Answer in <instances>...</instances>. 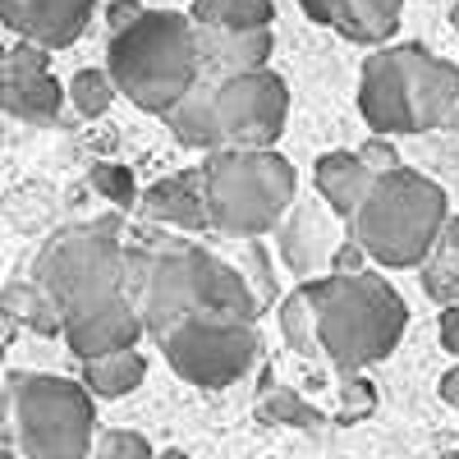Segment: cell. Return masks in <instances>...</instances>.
<instances>
[{
  "label": "cell",
  "instance_id": "obj_1",
  "mask_svg": "<svg viewBox=\"0 0 459 459\" xmlns=\"http://www.w3.org/2000/svg\"><path fill=\"white\" fill-rule=\"evenodd\" d=\"M129 299L147 335H170L188 317H257V294L239 266L198 244L129 248Z\"/></svg>",
  "mask_w": 459,
  "mask_h": 459
},
{
  "label": "cell",
  "instance_id": "obj_2",
  "mask_svg": "<svg viewBox=\"0 0 459 459\" xmlns=\"http://www.w3.org/2000/svg\"><path fill=\"white\" fill-rule=\"evenodd\" d=\"M359 115L377 138L459 129V65L428 47H381L363 60Z\"/></svg>",
  "mask_w": 459,
  "mask_h": 459
},
{
  "label": "cell",
  "instance_id": "obj_3",
  "mask_svg": "<svg viewBox=\"0 0 459 459\" xmlns=\"http://www.w3.org/2000/svg\"><path fill=\"white\" fill-rule=\"evenodd\" d=\"M303 285H308L313 308H317L322 354L350 377L386 359L409 326V308H404L400 290L377 272L313 276Z\"/></svg>",
  "mask_w": 459,
  "mask_h": 459
},
{
  "label": "cell",
  "instance_id": "obj_4",
  "mask_svg": "<svg viewBox=\"0 0 459 459\" xmlns=\"http://www.w3.org/2000/svg\"><path fill=\"white\" fill-rule=\"evenodd\" d=\"M450 221V198L446 188L423 175V170H391L377 175L368 198L359 203V212L350 216V239L368 253V262L377 266H418L437 253V239Z\"/></svg>",
  "mask_w": 459,
  "mask_h": 459
},
{
  "label": "cell",
  "instance_id": "obj_5",
  "mask_svg": "<svg viewBox=\"0 0 459 459\" xmlns=\"http://www.w3.org/2000/svg\"><path fill=\"white\" fill-rule=\"evenodd\" d=\"M106 74L120 97L147 115H166L198 88V47L194 19L175 10H147L129 32L110 37Z\"/></svg>",
  "mask_w": 459,
  "mask_h": 459
},
{
  "label": "cell",
  "instance_id": "obj_6",
  "mask_svg": "<svg viewBox=\"0 0 459 459\" xmlns=\"http://www.w3.org/2000/svg\"><path fill=\"white\" fill-rule=\"evenodd\" d=\"M212 230L257 239L276 230L294 207V166L281 152H235L221 147L203 166Z\"/></svg>",
  "mask_w": 459,
  "mask_h": 459
},
{
  "label": "cell",
  "instance_id": "obj_7",
  "mask_svg": "<svg viewBox=\"0 0 459 459\" xmlns=\"http://www.w3.org/2000/svg\"><path fill=\"white\" fill-rule=\"evenodd\" d=\"M37 285H42L60 313H74L83 303L129 294V244L120 239V221H83L65 225L37 253Z\"/></svg>",
  "mask_w": 459,
  "mask_h": 459
},
{
  "label": "cell",
  "instance_id": "obj_8",
  "mask_svg": "<svg viewBox=\"0 0 459 459\" xmlns=\"http://www.w3.org/2000/svg\"><path fill=\"white\" fill-rule=\"evenodd\" d=\"M10 423L23 459H88L97 437V409L83 381L51 372L10 377Z\"/></svg>",
  "mask_w": 459,
  "mask_h": 459
},
{
  "label": "cell",
  "instance_id": "obj_9",
  "mask_svg": "<svg viewBox=\"0 0 459 459\" xmlns=\"http://www.w3.org/2000/svg\"><path fill=\"white\" fill-rule=\"evenodd\" d=\"M166 363L203 391H221L239 381L257 359V331L239 317H188L161 335Z\"/></svg>",
  "mask_w": 459,
  "mask_h": 459
},
{
  "label": "cell",
  "instance_id": "obj_10",
  "mask_svg": "<svg viewBox=\"0 0 459 459\" xmlns=\"http://www.w3.org/2000/svg\"><path fill=\"white\" fill-rule=\"evenodd\" d=\"M212 88H216L221 147L276 152V138L285 134V120H290V88L276 69L239 74V79H225Z\"/></svg>",
  "mask_w": 459,
  "mask_h": 459
},
{
  "label": "cell",
  "instance_id": "obj_11",
  "mask_svg": "<svg viewBox=\"0 0 459 459\" xmlns=\"http://www.w3.org/2000/svg\"><path fill=\"white\" fill-rule=\"evenodd\" d=\"M65 88L47 65L42 47H0V110L28 125H47L65 106Z\"/></svg>",
  "mask_w": 459,
  "mask_h": 459
},
{
  "label": "cell",
  "instance_id": "obj_12",
  "mask_svg": "<svg viewBox=\"0 0 459 459\" xmlns=\"http://www.w3.org/2000/svg\"><path fill=\"white\" fill-rule=\"evenodd\" d=\"M143 335L147 331H143V317L129 294H110V299H97V303H83V308L65 313V340L79 363L125 354Z\"/></svg>",
  "mask_w": 459,
  "mask_h": 459
},
{
  "label": "cell",
  "instance_id": "obj_13",
  "mask_svg": "<svg viewBox=\"0 0 459 459\" xmlns=\"http://www.w3.org/2000/svg\"><path fill=\"white\" fill-rule=\"evenodd\" d=\"M88 19H92V0H0V23L42 51L74 47Z\"/></svg>",
  "mask_w": 459,
  "mask_h": 459
},
{
  "label": "cell",
  "instance_id": "obj_14",
  "mask_svg": "<svg viewBox=\"0 0 459 459\" xmlns=\"http://www.w3.org/2000/svg\"><path fill=\"white\" fill-rule=\"evenodd\" d=\"M194 47H198V74L207 83H225L239 74H257L272 60L276 37L272 28L257 32H225V28H198L194 23Z\"/></svg>",
  "mask_w": 459,
  "mask_h": 459
},
{
  "label": "cell",
  "instance_id": "obj_15",
  "mask_svg": "<svg viewBox=\"0 0 459 459\" xmlns=\"http://www.w3.org/2000/svg\"><path fill=\"white\" fill-rule=\"evenodd\" d=\"M299 5L308 10V19L335 28L340 37L381 51V42H386L400 23L404 0H299Z\"/></svg>",
  "mask_w": 459,
  "mask_h": 459
},
{
  "label": "cell",
  "instance_id": "obj_16",
  "mask_svg": "<svg viewBox=\"0 0 459 459\" xmlns=\"http://www.w3.org/2000/svg\"><path fill=\"white\" fill-rule=\"evenodd\" d=\"M143 212H147L152 221H161V225H175V230H212L203 166L157 179V184L143 194Z\"/></svg>",
  "mask_w": 459,
  "mask_h": 459
},
{
  "label": "cell",
  "instance_id": "obj_17",
  "mask_svg": "<svg viewBox=\"0 0 459 459\" xmlns=\"http://www.w3.org/2000/svg\"><path fill=\"white\" fill-rule=\"evenodd\" d=\"M313 179H317L322 203H326L344 225H350V216H354V212H359V203L368 198V188H372V179H377V175L363 166L359 152H322Z\"/></svg>",
  "mask_w": 459,
  "mask_h": 459
},
{
  "label": "cell",
  "instance_id": "obj_18",
  "mask_svg": "<svg viewBox=\"0 0 459 459\" xmlns=\"http://www.w3.org/2000/svg\"><path fill=\"white\" fill-rule=\"evenodd\" d=\"M166 125L175 134V143L184 147H203V152H221V125H216V88L207 79H198V88L188 92L179 106L166 110Z\"/></svg>",
  "mask_w": 459,
  "mask_h": 459
},
{
  "label": "cell",
  "instance_id": "obj_19",
  "mask_svg": "<svg viewBox=\"0 0 459 459\" xmlns=\"http://www.w3.org/2000/svg\"><path fill=\"white\" fill-rule=\"evenodd\" d=\"M0 317L23 322L37 335H65V313L56 308V299L37 281H14V285L0 290Z\"/></svg>",
  "mask_w": 459,
  "mask_h": 459
},
{
  "label": "cell",
  "instance_id": "obj_20",
  "mask_svg": "<svg viewBox=\"0 0 459 459\" xmlns=\"http://www.w3.org/2000/svg\"><path fill=\"white\" fill-rule=\"evenodd\" d=\"M147 377V359L138 350H125V354H110V359H92L83 363V386L88 395L97 400H125L143 386Z\"/></svg>",
  "mask_w": 459,
  "mask_h": 459
},
{
  "label": "cell",
  "instance_id": "obj_21",
  "mask_svg": "<svg viewBox=\"0 0 459 459\" xmlns=\"http://www.w3.org/2000/svg\"><path fill=\"white\" fill-rule=\"evenodd\" d=\"M326 230H322V216H317V207H299L290 221H285V230H281V248H285V262L294 266L299 276H313L317 266H322V257H326ZM331 262V257H326Z\"/></svg>",
  "mask_w": 459,
  "mask_h": 459
},
{
  "label": "cell",
  "instance_id": "obj_22",
  "mask_svg": "<svg viewBox=\"0 0 459 459\" xmlns=\"http://www.w3.org/2000/svg\"><path fill=\"white\" fill-rule=\"evenodd\" d=\"M194 19L198 28H225V32H257L272 28L276 5L272 0H194Z\"/></svg>",
  "mask_w": 459,
  "mask_h": 459
},
{
  "label": "cell",
  "instance_id": "obj_23",
  "mask_svg": "<svg viewBox=\"0 0 459 459\" xmlns=\"http://www.w3.org/2000/svg\"><path fill=\"white\" fill-rule=\"evenodd\" d=\"M281 331L290 340V350H299V354L322 350V340H317V308H313L308 285H299L294 294H285V303H281Z\"/></svg>",
  "mask_w": 459,
  "mask_h": 459
},
{
  "label": "cell",
  "instance_id": "obj_24",
  "mask_svg": "<svg viewBox=\"0 0 459 459\" xmlns=\"http://www.w3.org/2000/svg\"><path fill=\"white\" fill-rule=\"evenodd\" d=\"M257 418H262V423H281V428H317L322 409H313L290 386H266L262 400H257Z\"/></svg>",
  "mask_w": 459,
  "mask_h": 459
},
{
  "label": "cell",
  "instance_id": "obj_25",
  "mask_svg": "<svg viewBox=\"0 0 459 459\" xmlns=\"http://www.w3.org/2000/svg\"><path fill=\"white\" fill-rule=\"evenodd\" d=\"M69 101H74V110L79 115H88V120H97V115H106L110 110V101H115V83H110V74L106 69H79L69 79Z\"/></svg>",
  "mask_w": 459,
  "mask_h": 459
},
{
  "label": "cell",
  "instance_id": "obj_26",
  "mask_svg": "<svg viewBox=\"0 0 459 459\" xmlns=\"http://www.w3.org/2000/svg\"><path fill=\"white\" fill-rule=\"evenodd\" d=\"M423 290H428V299L441 303V308H455L459 303V257L432 253L423 262Z\"/></svg>",
  "mask_w": 459,
  "mask_h": 459
},
{
  "label": "cell",
  "instance_id": "obj_27",
  "mask_svg": "<svg viewBox=\"0 0 459 459\" xmlns=\"http://www.w3.org/2000/svg\"><path fill=\"white\" fill-rule=\"evenodd\" d=\"M377 409V386L368 377H344L340 381V423H359V418H368Z\"/></svg>",
  "mask_w": 459,
  "mask_h": 459
},
{
  "label": "cell",
  "instance_id": "obj_28",
  "mask_svg": "<svg viewBox=\"0 0 459 459\" xmlns=\"http://www.w3.org/2000/svg\"><path fill=\"white\" fill-rule=\"evenodd\" d=\"M432 161H437V184L446 188V198L459 207V134H446L432 143Z\"/></svg>",
  "mask_w": 459,
  "mask_h": 459
},
{
  "label": "cell",
  "instance_id": "obj_29",
  "mask_svg": "<svg viewBox=\"0 0 459 459\" xmlns=\"http://www.w3.org/2000/svg\"><path fill=\"white\" fill-rule=\"evenodd\" d=\"M92 459H157V455H152V446H147L138 432L115 428V432H106V437L92 446Z\"/></svg>",
  "mask_w": 459,
  "mask_h": 459
},
{
  "label": "cell",
  "instance_id": "obj_30",
  "mask_svg": "<svg viewBox=\"0 0 459 459\" xmlns=\"http://www.w3.org/2000/svg\"><path fill=\"white\" fill-rule=\"evenodd\" d=\"M359 157H363V166L372 170V175H391V170H400V152H395V143L391 138H368L363 147H359Z\"/></svg>",
  "mask_w": 459,
  "mask_h": 459
},
{
  "label": "cell",
  "instance_id": "obj_31",
  "mask_svg": "<svg viewBox=\"0 0 459 459\" xmlns=\"http://www.w3.org/2000/svg\"><path fill=\"white\" fill-rule=\"evenodd\" d=\"M92 184L101 188L110 203H134V175L120 170V166H97L92 170Z\"/></svg>",
  "mask_w": 459,
  "mask_h": 459
},
{
  "label": "cell",
  "instance_id": "obj_32",
  "mask_svg": "<svg viewBox=\"0 0 459 459\" xmlns=\"http://www.w3.org/2000/svg\"><path fill=\"white\" fill-rule=\"evenodd\" d=\"M147 10L138 5V0H110L106 5V23H110V37H120V32H129L138 19H143Z\"/></svg>",
  "mask_w": 459,
  "mask_h": 459
},
{
  "label": "cell",
  "instance_id": "obj_33",
  "mask_svg": "<svg viewBox=\"0 0 459 459\" xmlns=\"http://www.w3.org/2000/svg\"><path fill=\"white\" fill-rule=\"evenodd\" d=\"M437 331H441V344H446V350H450V354H459V303H455V308H441Z\"/></svg>",
  "mask_w": 459,
  "mask_h": 459
},
{
  "label": "cell",
  "instance_id": "obj_34",
  "mask_svg": "<svg viewBox=\"0 0 459 459\" xmlns=\"http://www.w3.org/2000/svg\"><path fill=\"white\" fill-rule=\"evenodd\" d=\"M437 253H450V257H459V212L446 221V230H441V239H437Z\"/></svg>",
  "mask_w": 459,
  "mask_h": 459
},
{
  "label": "cell",
  "instance_id": "obj_35",
  "mask_svg": "<svg viewBox=\"0 0 459 459\" xmlns=\"http://www.w3.org/2000/svg\"><path fill=\"white\" fill-rule=\"evenodd\" d=\"M441 400H446V404H459V368H450V372L441 377Z\"/></svg>",
  "mask_w": 459,
  "mask_h": 459
},
{
  "label": "cell",
  "instance_id": "obj_36",
  "mask_svg": "<svg viewBox=\"0 0 459 459\" xmlns=\"http://www.w3.org/2000/svg\"><path fill=\"white\" fill-rule=\"evenodd\" d=\"M157 459H188V455H184V450H161Z\"/></svg>",
  "mask_w": 459,
  "mask_h": 459
},
{
  "label": "cell",
  "instance_id": "obj_37",
  "mask_svg": "<svg viewBox=\"0 0 459 459\" xmlns=\"http://www.w3.org/2000/svg\"><path fill=\"white\" fill-rule=\"evenodd\" d=\"M0 459H23V455H14V450H0Z\"/></svg>",
  "mask_w": 459,
  "mask_h": 459
},
{
  "label": "cell",
  "instance_id": "obj_38",
  "mask_svg": "<svg viewBox=\"0 0 459 459\" xmlns=\"http://www.w3.org/2000/svg\"><path fill=\"white\" fill-rule=\"evenodd\" d=\"M0 340H5V317H0Z\"/></svg>",
  "mask_w": 459,
  "mask_h": 459
},
{
  "label": "cell",
  "instance_id": "obj_39",
  "mask_svg": "<svg viewBox=\"0 0 459 459\" xmlns=\"http://www.w3.org/2000/svg\"><path fill=\"white\" fill-rule=\"evenodd\" d=\"M441 459H459V450H450V455H441Z\"/></svg>",
  "mask_w": 459,
  "mask_h": 459
},
{
  "label": "cell",
  "instance_id": "obj_40",
  "mask_svg": "<svg viewBox=\"0 0 459 459\" xmlns=\"http://www.w3.org/2000/svg\"><path fill=\"white\" fill-rule=\"evenodd\" d=\"M455 23H459V10H455Z\"/></svg>",
  "mask_w": 459,
  "mask_h": 459
}]
</instances>
